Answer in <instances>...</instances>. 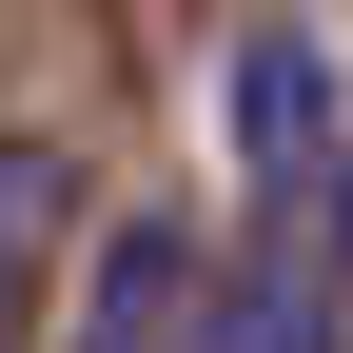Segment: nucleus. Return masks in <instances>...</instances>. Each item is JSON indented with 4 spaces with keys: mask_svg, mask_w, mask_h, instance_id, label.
I'll return each mask as SVG.
<instances>
[{
    "mask_svg": "<svg viewBox=\"0 0 353 353\" xmlns=\"http://www.w3.org/2000/svg\"><path fill=\"white\" fill-rule=\"evenodd\" d=\"M314 236H334V216H275V236L196 294V353H334V275H314Z\"/></svg>",
    "mask_w": 353,
    "mask_h": 353,
    "instance_id": "nucleus-3",
    "label": "nucleus"
},
{
    "mask_svg": "<svg viewBox=\"0 0 353 353\" xmlns=\"http://www.w3.org/2000/svg\"><path fill=\"white\" fill-rule=\"evenodd\" d=\"M79 353H196V236H176V216H118V236H99Z\"/></svg>",
    "mask_w": 353,
    "mask_h": 353,
    "instance_id": "nucleus-2",
    "label": "nucleus"
},
{
    "mask_svg": "<svg viewBox=\"0 0 353 353\" xmlns=\"http://www.w3.org/2000/svg\"><path fill=\"white\" fill-rule=\"evenodd\" d=\"M0 353H20V255H0Z\"/></svg>",
    "mask_w": 353,
    "mask_h": 353,
    "instance_id": "nucleus-4",
    "label": "nucleus"
},
{
    "mask_svg": "<svg viewBox=\"0 0 353 353\" xmlns=\"http://www.w3.org/2000/svg\"><path fill=\"white\" fill-rule=\"evenodd\" d=\"M236 176L275 216H334V59H314V20L236 39Z\"/></svg>",
    "mask_w": 353,
    "mask_h": 353,
    "instance_id": "nucleus-1",
    "label": "nucleus"
}]
</instances>
